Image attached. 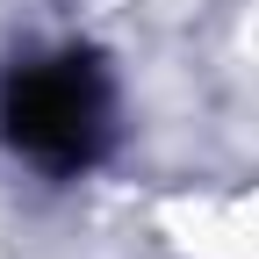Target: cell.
Returning a JSON list of instances; mask_svg holds the SVG:
<instances>
[{
	"instance_id": "obj_1",
	"label": "cell",
	"mask_w": 259,
	"mask_h": 259,
	"mask_svg": "<svg viewBox=\"0 0 259 259\" xmlns=\"http://www.w3.org/2000/svg\"><path fill=\"white\" fill-rule=\"evenodd\" d=\"M0 115H8V137L44 158V166L72 173L101 151V130H108V87H101V65L94 58H44V65H22L0 94Z\"/></svg>"
}]
</instances>
